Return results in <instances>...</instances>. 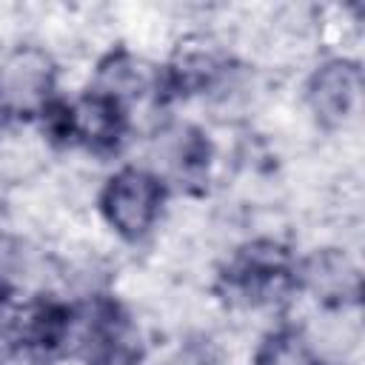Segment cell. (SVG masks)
Wrapping results in <instances>:
<instances>
[{"mask_svg":"<svg viewBox=\"0 0 365 365\" xmlns=\"http://www.w3.org/2000/svg\"><path fill=\"white\" fill-rule=\"evenodd\" d=\"M297 288V265L288 251L271 240L245 245L222 274V294L234 305L262 308L288 299Z\"/></svg>","mask_w":365,"mask_h":365,"instance_id":"1","label":"cell"},{"mask_svg":"<svg viewBox=\"0 0 365 365\" xmlns=\"http://www.w3.org/2000/svg\"><path fill=\"white\" fill-rule=\"evenodd\" d=\"M163 200L165 182L160 174L145 168H123L106 182L100 194V211L120 237L143 240L160 220Z\"/></svg>","mask_w":365,"mask_h":365,"instance_id":"2","label":"cell"},{"mask_svg":"<svg viewBox=\"0 0 365 365\" xmlns=\"http://www.w3.org/2000/svg\"><path fill=\"white\" fill-rule=\"evenodd\" d=\"M54 66L37 48H20L0 66V117H31L43 114L51 103Z\"/></svg>","mask_w":365,"mask_h":365,"instance_id":"3","label":"cell"},{"mask_svg":"<svg viewBox=\"0 0 365 365\" xmlns=\"http://www.w3.org/2000/svg\"><path fill=\"white\" fill-rule=\"evenodd\" d=\"M80 345L86 365H140V334L117 302H97L88 314Z\"/></svg>","mask_w":365,"mask_h":365,"instance_id":"4","label":"cell"},{"mask_svg":"<svg viewBox=\"0 0 365 365\" xmlns=\"http://www.w3.org/2000/svg\"><path fill=\"white\" fill-rule=\"evenodd\" d=\"M359 68L342 60L325 63L308 83V103L325 125H342L359 106Z\"/></svg>","mask_w":365,"mask_h":365,"instance_id":"5","label":"cell"},{"mask_svg":"<svg viewBox=\"0 0 365 365\" xmlns=\"http://www.w3.org/2000/svg\"><path fill=\"white\" fill-rule=\"evenodd\" d=\"M299 285L314 291L317 299H322V302H339L342 305L345 299H356L359 274L342 251L325 248V251H317L311 259H305L297 268V288Z\"/></svg>","mask_w":365,"mask_h":365,"instance_id":"6","label":"cell"},{"mask_svg":"<svg viewBox=\"0 0 365 365\" xmlns=\"http://www.w3.org/2000/svg\"><path fill=\"white\" fill-rule=\"evenodd\" d=\"M211 160L208 140L197 128H177L160 140V163L168 177L182 182H200Z\"/></svg>","mask_w":365,"mask_h":365,"instance_id":"7","label":"cell"},{"mask_svg":"<svg viewBox=\"0 0 365 365\" xmlns=\"http://www.w3.org/2000/svg\"><path fill=\"white\" fill-rule=\"evenodd\" d=\"M254 365H319L311 354L305 336L299 331H277L271 334L254 354Z\"/></svg>","mask_w":365,"mask_h":365,"instance_id":"8","label":"cell"},{"mask_svg":"<svg viewBox=\"0 0 365 365\" xmlns=\"http://www.w3.org/2000/svg\"><path fill=\"white\" fill-rule=\"evenodd\" d=\"M168 365H222V354L211 342H185Z\"/></svg>","mask_w":365,"mask_h":365,"instance_id":"9","label":"cell"},{"mask_svg":"<svg viewBox=\"0 0 365 365\" xmlns=\"http://www.w3.org/2000/svg\"><path fill=\"white\" fill-rule=\"evenodd\" d=\"M6 294H9V291H6V288H3V285H0V302H3V299H6Z\"/></svg>","mask_w":365,"mask_h":365,"instance_id":"10","label":"cell"}]
</instances>
